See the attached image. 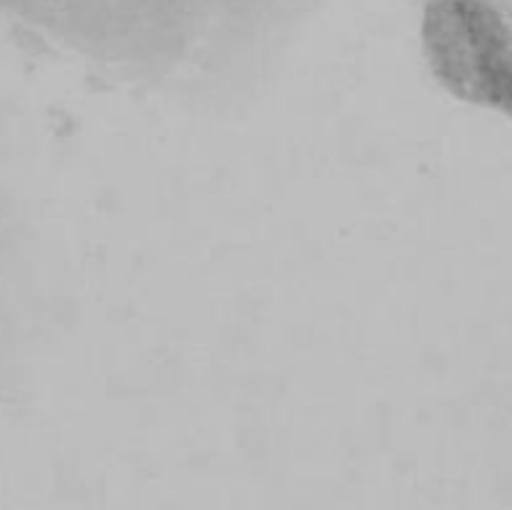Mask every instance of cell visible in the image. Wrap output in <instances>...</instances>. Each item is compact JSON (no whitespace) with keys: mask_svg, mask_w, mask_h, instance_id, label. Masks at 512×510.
Wrapping results in <instances>:
<instances>
[{"mask_svg":"<svg viewBox=\"0 0 512 510\" xmlns=\"http://www.w3.org/2000/svg\"><path fill=\"white\" fill-rule=\"evenodd\" d=\"M421 48L453 98L512 121V26L494 0H426Z\"/></svg>","mask_w":512,"mask_h":510,"instance_id":"cell-1","label":"cell"},{"mask_svg":"<svg viewBox=\"0 0 512 510\" xmlns=\"http://www.w3.org/2000/svg\"><path fill=\"white\" fill-rule=\"evenodd\" d=\"M139 5V3H146L151 5L153 0H37V10L44 12V14H57V12H71L76 10V5H98V7H105V5Z\"/></svg>","mask_w":512,"mask_h":510,"instance_id":"cell-2","label":"cell"}]
</instances>
